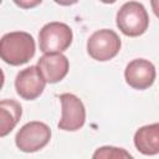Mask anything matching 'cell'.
<instances>
[{
    "label": "cell",
    "mask_w": 159,
    "mask_h": 159,
    "mask_svg": "<svg viewBox=\"0 0 159 159\" xmlns=\"http://www.w3.org/2000/svg\"><path fill=\"white\" fill-rule=\"evenodd\" d=\"M150 6H152V10H153L154 15L159 19V0H152L150 1Z\"/></svg>",
    "instance_id": "cell-14"
},
{
    "label": "cell",
    "mask_w": 159,
    "mask_h": 159,
    "mask_svg": "<svg viewBox=\"0 0 159 159\" xmlns=\"http://www.w3.org/2000/svg\"><path fill=\"white\" fill-rule=\"evenodd\" d=\"M46 80L37 66H30L21 70L15 77L16 93L26 101H34L40 97L45 89Z\"/></svg>",
    "instance_id": "cell-7"
},
{
    "label": "cell",
    "mask_w": 159,
    "mask_h": 159,
    "mask_svg": "<svg viewBox=\"0 0 159 159\" xmlns=\"http://www.w3.org/2000/svg\"><path fill=\"white\" fill-rule=\"evenodd\" d=\"M133 140L139 153L144 155L159 154V123L140 127L137 129Z\"/></svg>",
    "instance_id": "cell-10"
},
{
    "label": "cell",
    "mask_w": 159,
    "mask_h": 159,
    "mask_svg": "<svg viewBox=\"0 0 159 159\" xmlns=\"http://www.w3.org/2000/svg\"><path fill=\"white\" fill-rule=\"evenodd\" d=\"M61 119L57 124L58 129L66 132H76L83 127L86 122V108L83 102L72 93L60 94Z\"/></svg>",
    "instance_id": "cell-6"
},
{
    "label": "cell",
    "mask_w": 159,
    "mask_h": 159,
    "mask_svg": "<svg viewBox=\"0 0 159 159\" xmlns=\"http://www.w3.org/2000/svg\"><path fill=\"white\" fill-rule=\"evenodd\" d=\"M36 66L47 83H57L66 77L70 62L63 53H45L37 60Z\"/></svg>",
    "instance_id": "cell-9"
},
{
    "label": "cell",
    "mask_w": 159,
    "mask_h": 159,
    "mask_svg": "<svg viewBox=\"0 0 159 159\" xmlns=\"http://www.w3.org/2000/svg\"><path fill=\"white\" fill-rule=\"evenodd\" d=\"M15 4L16 5H19V6H21V7H25V9H27V7H32V6H36V5H39V4H41V0H37V1H34V2H29V1H15Z\"/></svg>",
    "instance_id": "cell-13"
},
{
    "label": "cell",
    "mask_w": 159,
    "mask_h": 159,
    "mask_svg": "<svg viewBox=\"0 0 159 159\" xmlns=\"http://www.w3.org/2000/svg\"><path fill=\"white\" fill-rule=\"evenodd\" d=\"M22 116V107L21 104L10 98V99H1L0 102V137L7 135L17 124Z\"/></svg>",
    "instance_id": "cell-11"
},
{
    "label": "cell",
    "mask_w": 159,
    "mask_h": 159,
    "mask_svg": "<svg viewBox=\"0 0 159 159\" xmlns=\"http://www.w3.org/2000/svg\"><path fill=\"white\" fill-rule=\"evenodd\" d=\"M157 77L155 66L145 58L132 60L124 70L125 82L134 89H147L149 88Z\"/></svg>",
    "instance_id": "cell-8"
},
{
    "label": "cell",
    "mask_w": 159,
    "mask_h": 159,
    "mask_svg": "<svg viewBox=\"0 0 159 159\" xmlns=\"http://www.w3.org/2000/svg\"><path fill=\"white\" fill-rule=\"evenodd\" d=\"M73 40L71 27L60 21H52L43 25L39 32L40 51L45 53H61L66 51Z\"/></svg>",
    "instance_id": "cell-3"
},
{
    "label": "cell",
    "mask_w": 159,
    "mask_h": 159,
    "mask_svg": "<svg viewBox=\"0 0 159 159\" xmlns=\"http://www.w3.org/2000/svg\"><path fill=\"white\" fill-rule=\"evenodd\" d=\"M122 42L116 31L111 29H101L94 31L87 40L88 55L99 62L109 61L116 57L120 50Z\"/></svg>",
    "instance_id": "cell-5"
},
{
    "label": "cell",
    "mask_w": 159,
    "mask_h": 159,
    "mask_svg": "<svg viewBox=\"0 0 159 159\" xmlns=\"http://www.w3.org/2000/svg\"><path fill=\"white\" fill-rule=\"evenodd\" d=\"M36 51L32 35L25 31H12L5 34L0 40L1 60L11 66H20L29 62Z\"/></svg>",
    "instance_id": "cell-1"
},
{
    "label": "cell",
    "mask_w": 159,
    "mask_h": 159,
    "mask_svg": "<svg viewBox=\"0 0 159 159\" xmlns=\"http://www.w3.org/2000/svg\"><path fill=\"white\" fill-rule=\"evenodd\" d=\"M51 139L50 127L39 120L24 124L15 135L16 147L24 153H35L45 148Z\"/></svg>",
    "instance_id": "cell-4"
},
{
    "label": "cell",
    "mask_w": 159,
    "mask_h": 159,
    "mask_svg": "<svg viewBox=\"0 0 159 159\" xmlns=\"http://www.w3.org/2000/svg\"><path fill=\"white\" fill-rule=\"evenodd\" d=\"M116 24L125 36L137 37L148 30L149 16L142 2L127 1L117 11Z\"/></svg>",
    "instance_id": "cell-2"
},
{
    "label": "cell",
    "mask_w": 159,
    "mask_h": 159,
    "mask_svg": "<svg viewBox=\"0 0 159 159\" xmlns=\"http://www.w3.org/2000/svg\"><path fill=\"white\" fill-rule=\"evenodd\" d=\"M92 159H134L125 149L113 147V145H103L94 150Z\"/></svg>",
    "instance_id": "cell-12"
}]
</instances>
